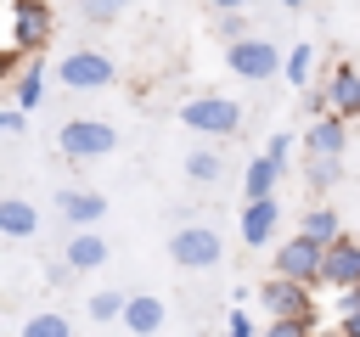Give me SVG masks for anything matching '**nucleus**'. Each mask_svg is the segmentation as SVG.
<instances>
[{
	"mask_svg": "<svg viewBox=\"0 0 360 337\" xmlns=\"http://www.w3.org/2000/svg\"><path fill=\"white\" fill-rule=\"evenodd\" d=\"M174 118H180V129H191L202 140H231L242 129V107L231 95H186Z\"/></svg>",
	"mask_w": 360,
	"mask_h": 337,
	"instance_id": "f257e3e1",
	"label": "nucleus"
},
{
	"mask_svg": "<svg viewBox=\"0 0 360 337\" xmlns=\"http://www.w3.org/2000/svg\"><path fill=\"white\" fill-rule=\"evenodd\" d=\"M270 270H276V275H287V281L321 286V275H326V247H321L315 236L292 230V236H281V242L270 247Z\"/></svg>",
	"mask_w": 360,
	"mask_h": 337,
	"instance_id": "f03ea898",
	"label": "nucleus"
},
{
	"mask_svg": "<svg viewBox=\"0 0 360 337\" xmlns=\"http://www.w3.org/2000/svg\"><path fill=\"white\" fill-rule=\"evenodd\" d=\"M225 67H231L236 79H248V84H264V79H276V73L287 67V51H281L270 34H248V39L225 45Z\"/></svg>",
	"mask_w": 360,
	"mask_h": 337,
	"instance_id": "7ed1b4c3",
	"label": "nucleus"
},
{
	"mask_svg": "<svg viewBox=\"0 0 360 337\" xmlns=\"http://www.w3.org/2000/svg\"><path fill=\"white\" fill-rule=\"evenodd\" d=\"M259 303L270 320H321V303H315V286L304 281H287V275H264L259 281Z\"/></svg>",
	"mask_w": 360,
	"mask_h": 337,
	"instance_id": "20e7f679",
	"label": "nucleus"
},
{
	"mask_svg": "<svg viewBox=\"0 0 360 337\" xmlns=\"http://www.w3.org/2000/svg\"><path fill=\"white\" fill-rule=\"evenodd\" d=\"M56 152L73 157V163L107 157V152H118V129H112L107 118H68V124L56 129Z\"/></svg>",
	"mask_w": 360,
	"mask_h": 337,
	"instance_id": "39448f33",
	"label": "nucleus"
},
{
	"mask_svg": "<svg viewBox=\"0 0 360 337\" xmlns=\"http://www.w3.org/2000/svg\"><path fill=\"white\" fill-rule=\"evenodd\" d=\"M169 258H174V270H214V264L225 258V242H219L214 225L191 219V225H180V230L169 236Z\"/></svg>",
	"mask_w": 360,
	"mask_h": 337,
	"instance_id": "423d86ee",
	"label": "nucleus"
},
{
	"mask_svg": "<svg viewBox=\"0 0 360 337\" xmlns=\"http://www.w3.org/2000/svg\"><path fill=\"white\" fill-rule=\"evenodd\" d=\"M51 34H56L51 0H11V39H6V45H17L22 56H45Z\"/></svg>",
	"mask_w": 360,
	"mask_h": 337,
	"instance_id": "0eeeda50",
	"label": "nucleus"
},
{
	"mask_svg": "<svg viewBox=\"0 0 360 337\" xmlns=\"http://www.w3.org/2000/svg\"><path fill=\"white\" fill-rule=\"evenodd\" d=\"M56 79H62L68 90H107V84L118 79V62H112L107 51L79 45V51H68V56L56 62Z\"/></svg>",
	"mask_w": 360,
	"mask_h": 337,
	"instance_id": "6e6552de",
	"label": "nucleus"
},
{
	"mask_svg": "<svg viewBox=\"0 0 360 337\" xmlns=\"http://www.w3.org/2000/svg\"><path fill=\"white\" fill-rule=\"evenodd\" d=\"M276 230H281V202H276V197H253V202H242V213H236V236H242V247H270Z\"/></svg>",
	"mask_w": 360,
	"mask_h": 337,
	"instance_id": "1a4fd4ad",
	"label": "nucleus"
},
{
	"mask_svg": "<svg viewBox=\"0 0 360 337\" xmlns=\"http://www.w3.org/2000/svg\"><path fill=\"white\" fill-rule=\"evenodd\" d=\"M343 152H349V118L326 112V118L304 124V157H338L343 163Z\"/></svg>",
	"mask_w": 360,
	"mask_h": 337,
	"instance_id": "9d476101",
	"label": "nucleus"
},
{
	"mask_svg": "<svg viewBox=\"0 0 360 337\" xmlns=\"http://www.w3.org/2000/svg\"><path fill=\"white\" fill-rule=\"evenodd\" d=\"M321 286H326V292L360 286V242H354V236H338V242L326 247V275H321Z\"/></svg>",
	"mask_w": 360,
	"mask_h": 337,
	"instance_id": "9b49d317",
	"label": "nucleus"
},
{
	"mask_svg": "<svg viewBox=\"0 0 360 337\" xmlns=\"http://www.w3.org/2000/svg\"><path fill=\"white\" fill-rule=\"evenodd\" d=\"M56 213H62L73 230H96L101 213H107V197H101V191H84V185H68V191H56Z\"/></svg>",
	"mask_w": 360,
	"mask_h": 337,
	"instance_id": "f8f14e48",
	"label": "nucleus"
},
{
	"mask_svg": "<svg viewBox=\"0 0 360 337\" xmlns=\"http://www.w3.org/2000/svg\"><path fill=\"white\" fill-rule=\"evenodd\" d=\"M326 101H332V112L338 118H360V67L354 62H332V73H326Z\"/></svg>",
	"mask_w": 360,
	"mask_h": 337,
	"instance_id": "ddd939ff",
	"label": "nucleus"
},
{
	"mask_svg": "<svg viewBox=\"0 0 360 337\" xmlns=\"http://www.w3.org/2000/svg\"><path fill=\"white\" fill-rule=\"evenodd\" d=\"M163 320H169V303H163V298H152V292H129L124 326H129L135 337H158V331H163Z\"/></svg>",
	"mask_w": 360,
	"mask_h": 337,
	"instance_id": "4468645a",
	"label": "nucleus"
},
{
	"mask_svg": "<svg viewBox=\"0 0 360 337\" xmlns=\"http://www.w3.org/2000/svg\"><path fill=\"white\" fill-rule=\"evenodd\" d=\"M34 230H39V208H34L28 197H0V236L22 242V236H34Z\"/></svg>",
	"mask_w": 360,
	"mask_h": 337,
	"instance_id": "2eb2a0df",
	"label": "nucleus"
},
{
	"mask_svg": "<svg viewBox=\"0 0 360 337\" xmlns=\"http://www.w3.org/2000/svg\"><path fill=\"white\" fill-rule=\"evenodd\" d=\"M62 258H68V270H73V275H90V270H101V264H107V242H101L96 230H73V242H68V253H62Z\"/></svg>",
	"mask_w": 360,
	"mask_h": 337,
	"instance_id": "dca6fc26",
	"label": "nucleus"
},
{
	"mask_svg": "<svg viewBox=\"0 0 360 337\" xmlns=\"http://www.w3.org/2000/svg\"><path fill=\"white\" fill-rule=\"evenodd\" d=\"M281 168H287V163H276L270 152H259V157L242 168V197H248V202H253V197H276V180H281Z\"/></svg>",
	"mask_w": 360,
	"mask_h": 337,
	"instance_id": "f3484780",
	"label": "nucleus"
},
{
	"mask_svg": "<svg viewBox=\"0 0 360 337\" xmlns=\"http://www.w3.org/2000/svg\"><path fill=\"white\" fill-rule=\"evenodd\" d=\"M298 230H304V236H315V242H321V247H332V242H338V236H349V230H343V219H338V208H332V202H309V213H298Z\"/></svg>",
	"mask_w": 360,
	"mask_h": 337,
	"instance_id": "a211bd4d",
	"label": "nucleus"
},
{
	"mask_svg": "<svg viewBox=\"0 0 360 337\" xmlns=\"http://www.w3.org/2000/svg\"><path fill=\"white\" fill-rule=\"evenodd\" d=\"M180 168H186V180H191V185H219V180H225V157H219V146H214V140H208V146H197V152H186V163H180Z\"/></svg>",
	"mask_w": 360,
	"mask_h": 337,
	"instance_id": "6ab92c4d",
	"label": "nucleus"
},
{
	"mask_svg": "<svg viewBox=\"0 0 360 337\" xmlns=\"http://www.w3.org/2000/svg\"><path fill=\"white\" fill-rule=\"evenodd\" d=\"M343 180V163L338 157H309V168H304V185H309V197L315 202H326V191Z\"/></svg>",
	"mask_w": 360,
	"mask_h": 337,
	"instance_id": "aec40b11",
	"label": "nucleus"
},
{
	"mask_svg": "<svg viewBox=\"0 0 360 337\" xmlns=\"http://www.w3.org/2000/svg\"><path fill=\"white\" fill-rule=\"evenodd\" d=\"M309 73H315V45H309V39H298V45L287 51V67H281V79H287L292 90H309Z\"/></svg>",
	"mask_w": 360,
	"mask_h": 337,
	"instance_id": "412c9836",
	"label": "nucleus"
},
{
	"mask_svg": "<svg viewBox=\"0 0 360 337\" xmlns=\"http://www.w3.org/2000/svg\"><path fill=\"white\" fill-rule=\"evenodd\" d=\"M124 309H129V292H112V286L90 292V303H84V315H90L96 326H107V320H124Z\"/></svg>",
	"mask_w": 360,
	"mask_h": 337,
	"instance_id": "4be33fe9",
	"label": "nucleus"
},
{
	"mask_svg": "<svg viewBox=\"0 0 360 337\" xmlns=\"http://www.w3.org/2000/svg\"><path fill=\"white\" fill-rule=\"evenodd\" d=\"M22 337H73V320L62 309H34L22 320Z\"/></svg>",
	"mask_w": 360,
	"mask_h": 337,
	"instance_id": "5701e85b",
	"label": "nucleus"
},
{
	"mask_svg": "<svg viewBox=\"0 0 360 337\" xmlns=\"http://www.w3.org/2000/svg\"><path fill=\"white\" fill-rule=\"evenodd\" d=\"M45 101V67H28L22 79H11V107H22V112H34Z\"/></svg>",
	"mask_w": 360,
	"mask_h": 337,
	"instance_id": "b1692460",
	"label": "nucleus"
},
{
	"mask_svg": "<svg viewBox=\"0 0 360 337\" xmlns=\"http://www.w3.org/2000/svg\"><path fill=\"white\" fill-rule=\"evenodd\" d=\"M129 6H135V0H79L84 22H101V28H107V22H118V17L129 11Z\"/></svg>",
	"mask_w": 360,
	"mask_h": 337,
	"instance_id": "393cba45",
	"label": "nucleus"
},
{
	"mask_svg": "<svg viewBox=\"0 0 360 337\" xmlns=\"http://www.w3.org/2000/svg\"><path fill=\"white\" fill-rule=\"evenodd\" d=\"M214 34H219V45L248 39V11H214Z\"/></svg>",
	"mask_w": 360,
	"mask_h": 337,
	"instance_id": "a878e982",
	"label": "nucleus"
},
{
	"mask_svg": "<svg viewBox=\"0 0 360 337\" xmlns=\"http://www.w3.org/2000/svg\"><path fill=\"white\" fill-rule=\"evenodd\" d=\"M321 331V320H270L264 326V337H315Z\"/></svg>",
	"mask_w": 360,
	"mask_h": 337,
	"instance_id": "bb28decb",
	"label": "nucleus"
},
{
	"mask_svg": "<svg viewBox=\"0 0 360 337\" xmlns=\"http://www.w3.org/2000/svg\"><path fill=\"white\" fill-rule=\"evenodd\" d=\"M225 337H264V331H253L248 309H231V315H225Z\"/></svg>",
	"mask_w": 360,
	"mask_h": 337,
	"instance_id": "cd10ccee",
	"label": "nucleus"
},
{
	"mask_svg": "<svg viewBox=\"0 0 360 337\" xmlns=\"http://www.w3.org/2000/svg\"><path fill=\"white\" fill-rule=\"evenodd\" d=\"M292 146H298V140H292V135H287V129H276V135H270V140H264V152H270V157H276V163H287V157H292Z\"/></svg>",
	"mask_w": 360,
	"mask_h": 337,
	"instance_id": "c85d7f7f",
	"label": "nucleus"
},
{
	"mask_svg": "<svg viewBox=\"0 0 360 337\" xmlns=\"http://www.w3.org/2000/svg\"><path fill=\"white\" fill-rule=\"evenodd\" d=\"M0 129H6V135H22V129H28V112H22V107H0Z\"/></svg>",
	"mask_w": 360,
	"mask_h": 337,
	"instance_id": "c756f323",
	"label": "nucleus"
},
{
	"mask_svg": "<svg viewBox=\"0 0 360 337\" xmlns=\"http://www.w3.org/2000/svg\"><path fill=\"white\" fill-rule=\"evenodd\" d=\"M360 309V286H349V292H338V315H354Z\"/></svg>",
	"mask_w": 360,
	"mask_h": 337,
	"instance_id": "7c9ffc66",
	"label": "nucleus"
},
{
	"mask_svg": "<svg viewBox=\"0 0 360 337\" xmlns=\"http://www.w3.org/2000/svg\"><path fill=\"white\" fill-rule=\"evenodd\" d=\"M208 6H214V11H248L253 0H208Z\"/></svg>",
	"mask_w": 360,
	"mask_h": 337,
	"instance_id": "2f4dec72",
	"label": "nucleus"
},
{
	"mask_svg": "<svg viewBox=\"0 0 360 337\" xmlns=\"http://www.w3.org/2000/svg\"><path fill=\"white\" fill-rule=\"evenodd\" d=\"M338 326H343V331H349V337H360V309H354V315H343V320H338Z\"/></svg>",
	"mask_w": 360,
	"mask_h": 337,
	"instance_id": "473e14b6",
	"label": "nucleus"
},
{
	"mask_svg": "<svg viewBox=\"0 0 360 337\" xmlns=\"http://www.w3.org/2000/svg\"><path fill=\"white\" fill-rule=\"evenodd\" d=\"M315 337H349V331H343V326H321Z\"/></svg>",
	"mask_w": 360,
	"mask_h": 337,
	"instance_id": "72a5a7b5",
	"label": "nucleus"
},
{
	"mask_svg": "<svg viewBox=\"0 0 360 337\" xmlns=\"http://www.w3.org/2000/svg\"><path fill=\"white\" fill-rule=\"evenodd\" d=\"M281 6H287V11H304V6H309V0H281Z\"/></svg>",
	"mask_w": 360,
	"mask_h": 337,
	"instance_id": "f704fd0d",
	"label": "nucleus"
}]
</instances>
